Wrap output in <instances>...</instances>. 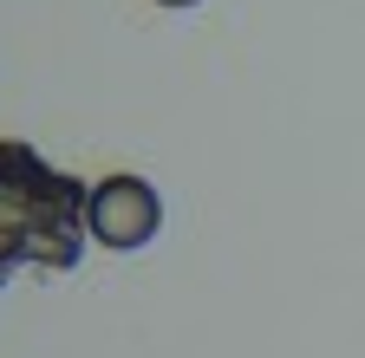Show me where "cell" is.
Instances as JSON below:
<instances>
[{"instance_id":"2","label":"cell","mask_w":365,"mask_h":358,"mask_svg":"<svg viewBox=\"0 0 365 358\" xmlns=\"http://www.w3.org/2000/svg\"><path fill=\"white\" fill-rule=\"evenodd\" d=\"M157 228H163V196L144 176H105V183H91V241L130 254V248H150Z\"/></svg>"},{"instance_id":"1","label":"cell","mask_w":365,"mask_h":358,"mask_svg":"<svg viewBox=\"0 0 365 358\" xmlns=\"http://www.w3.org/2000/svg\"><path fill=\"white\" fill-rule=\"evenodd\" d=\"M91 241V189L33 144L0 137V287L14 267L72 274Z\"/></svg>"},{"instance_id":"3","label":"cell","mask_w":365,"mask_h":358,"mask_svg":"<svg viewBox=\"0 0 365 358\" xmlns=\"http://www.w3.org/2000/svg\"><path fill=\"white\" fill-rule=\"evenodd\" d=\"M163 7H196V0H163Z\"/></svg>"}]
</instances>
